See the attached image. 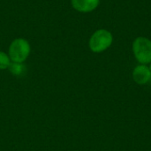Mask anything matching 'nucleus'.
I'll list each match as a JSON object with an SVG mask.
<instances>
[{"mask_svg":"<svg viewBox=\"0 0 151 151\" xmlns=\"http://www.w3.org/2000/svg\"><path fill=\"white\" fill-rule=\"evenodd\" d=\"M11 64V59L9 55L0 51V70H4L9 67Z\"/></svg>","mask_w":151,"mask_h":151,"instance_id":"7","label":"nucleus"},{"mask_svg":"<svg viewBox=\"0 0 151 151\" xmlns=\"http://www.w3.org/2000/svg\"><path fill=\"white\" fill-rule=\"evenodd\" d=\"M30 54V45L26 39H15L9 47V57L12 62L23 63Z\"/></svg>","mask_w":151,"mask_h":151,"instance_id":"2","label":"nucleus"},{"mask_svg":"<svg viewBox=\"0 0 151 151\" xmlns=\"http://www.w3.org/2000/svg\"><path fill=\"white\" fill-rule=\"evenodd\" d=\"M8 69L15 76H22L26 73V67L22 63L12 62L10 64Z\"/></svg>","mask_w":151,"mask_h":151,"instance_id":"6","label":"nucleus"},{"mask_svg":"<svg viewBox=\"0 0 151 151\" xmlns=\"http://www.w3.org/2000/svg\"><path fill=\"white\" fill-rule=\"evenodd\" d=\"M113 37L110 31L106 29H99L91 35L88 45L93 52L100 53L106 50L111 45Z\"/></svg>","mask_w":151,"mask_h":151,"instance_id":"1","label":"nucleus"},{"mask_svg":"<svg viewBox=\"0 0 151 151\" xmlns=\"http://www.w3.org/2000/svg\"><path fill=\"white\" fill-rule=\"evenodd\" d=\"M135 58L142 65L151 63V41L146 37H138L133 42Z\"/></svg>","mask_w":151,"mask_h":151,"instance_id":"3","label":"nucleus"},{"mask_svg":"<svg viewBox=\"0 0 151 151\" xmlns=\"http://www.w3.org/2000/svg\"><path fill=\"white\" fill-rule=\"evenodd\" d=\"M133 78L134 81L138 84H145L151 78L150 69L145 65H137L133 72Z\"/></svg>","mask_w":151,"mask_h":151,"instance_id":"4","label":"nucleus"},{"mask_svg":"<svg viewBox=\"0 0 151 151\" xmlns=\"http://www.w3.org/2000/svg\"><path fill=\"white\" fill-rule=\"evenodd\" d=\"M150 71H151V65H150Z\"/></svg>","mask_w":151,"mask_h":151,"instance_id":"8","label":"nucleus"},{"mask_svg":"<svg viewBox=\"0 0 151 151\" xmlns=\"http://www.w3.org/2000/svg\"><path fill=\"white\" fill-rule=\"evenodd\" d=\"M99 4V0H72L73 7L81 12L94 11Z\"/></svg>","mask_w":151,"mask_h":151,"instance_id":"5","label":"nucleus"}]
</instances>
